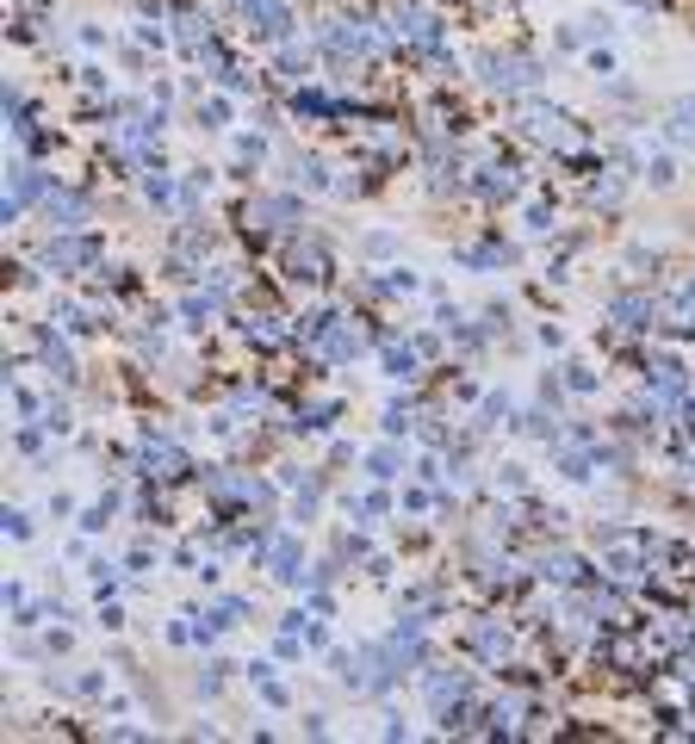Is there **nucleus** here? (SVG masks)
Returning a JSON list of instances; mask_svg holds the SVG:
<instances>
[{
	"label": "nucleus",
	"instance_id": "nucleus-1",
	"mask_svg": "<svg viewBox=\"0 0 695 744\" xmlns=\"http://www.w3.org/2000/svg\"><path fill=\"white\" fill-rule=\"evenodd\" d=\"M479 81L491 87V94H521V87H534V81H541V62L484 50V57H479Z\"/></svg>",
	"mask_w": 695,
	"mask_h": 744
},
{
	"label": "nucleus",
	"instance_id": "nucleus-2",
	"mask_svg": "<svg viewBox=\"0 0 695 744\" xmlns=\"http://www.w3.org/2000/svg\"><path fill=\"white\" fill-rule=\"evenodd\" d=\"M391 38L398 44H410V50H423V57H435L441 50V13H428V7H398L391 13Z\"/></svg>",
	"mask_w": 695,
	"mask_h": 744
},
{
	"label": "nucleus",
	"instance_id": "nucleus-3",
	"mask_svg": "<svg viewBox=\"0 0 695 744\" xmlns=\"http://www.w3.org/2000/svg\"><path fill=\"white\" fill-rule=\"evenodd\" d=\"M317 44H323L329 57H373V50H379V32H373L367 20H329L323 32H317Z\"/></svg>",
	"mask_w": 695,
	"mask_h": 744
},
{
	"label": "nucleus",
	"instance_id": "nucleus-4",
	"mask_svg": "<svg viewBox=\"0 0 695 744\" xmlns=\"http://www.w3.org/2000/svg\"><path fill=\"white\" fill-rule=\"evenodd\" d=\"M602 571L615 577V583H634L639 571H646V546L639 540H627V534H615V528H602Z\"/></svg>",
	"mask_w": 695,
	"mask_h": 744
},
{
	"label": "nucleus",
	"instance_id": "nucleus-5",
	"mask_svg": "<svg viewBox=\"0 0 695 744\" xmlns=\"http://www.w3.org/2000/svg\"><path fill=\"white\" fill-rule=\"evenodd\" d=\"M521 131L534 137V143H553V150H578V143H584L559 106H528V113H521Z\"/></svg>",
	"mask_w": 695,
	"mask_h": 744
},
{
	"label": "nucleus",
	"instance_id": "nucleus-6",
	"mask_svg": "<svg viewBox=\"0 0 695 744\" xmlns=\"http://www.w3.org/2000/svg\"><path fill=\"white\" fill-rule=\"evenodd\" d=\"M423 695H428V707H435V713H453V707L466 701V695H472V676H466V670H423Z\"/></svg>",
	"mask_w": 695,
	"mask_h": 744
},
{
	"label": "nucleus",
	"instance_id": "nucleus-7",
	"mask_svg": "<svg viewBox=\"0 0 695 744\" xmlns=\"http://www.w3.org/2000/svg\"><path fill=\"white\" fill-rule=\"evenodd\" d=\"M94 255H99L94 236H69V229H57V243L44 248V268L75 273V268H94Z\"/></svg>",
	"mask_w": 695,
	"mask_h": 744
},
{
	"label": "nucleus",
	"instance_id": "nucleus-8",
	"mask_svg": "<svg viewBox=\"0 0 695 744\" xmlns=\"http://www.w3.org/2000/svg\"><path fill=\"white\" fill-rule=\"evenodd\" d=\"M137 465H143V477H174L180 465H187V453H180V440H168V435H143Z\"/></svg>",
	"mask_w": 695,
	"mask_h": 744
},
{
	"label": "nucleus",
	"instance_id": "nucleus-9",
	"mask_svg": "<svg viewBox=\"0 0 695 744\" xmlns=\"http://www.w3.org/2000/svg\"><path fill=\"white\" fill-rule=\"evenodd\" d=\"M243 13L261 38H292V0H243Z\"/></svg>",
	"mask_w": 695,
	"mask_h": 744
},
{
	"label": "nucleus",
	"instance_id": "nucleus-10",
	"mask_svg": "<svg viewBox=\"0 0 695 744\" xmlns=\"http://www.w3.org/2000/svg\"><path fill=\"white\" fill-rule=\"evenodd\" d=\"M249 224L255 229H292V224H298V199L261 192V199H249Z\"/></svg>",
	"mask_w": 695,
	"mask_h": 744
},
{
	"label": "nucleus",
	"instance_id": "nucleus-11",
	"mask_svg": "<svg viewBox=\"0 0 695 744\" xmlns=\"http://www.w3.org/2000/svg\"><path fill=\"white\" fill-rule=\"evenodd\" d=\"M44 217H50V229H81V224H87V199L57 187L50 199H44Z\"/></svg>",
	"mask_w": 695,
	"mask_h": 744
},
{
	"label": "nucleus",
	"instance_id": "nucleus-12",
	"mask_svg": "<svg viewBox=\"0 0 695 744\" xmlns=\"http://www.w3.org/2000/svg\"><path fill=\"white\" fill-rule=\"evenodd\" d=\"M609 317H615L621 329H658V305H652V298H634V292H627V298H615V305H609Z\"/></svg>",
	"mask_w": 695,
	"mask_h": 744
},
{
	"label": "nucleus",
	"instance_id": "nucleus-13",
	"mask_svg": "<svg viewBox=\"0 0 695 744\" xmlns=\"http://www.w3.org/2000/svg\"><path fill=\"white\" fill-rule=\"evenodd\" d=\"M323 268H329L323 243H292V255H286V273H292V280H323Z\"/></svg>",
	"mask_w": 695,
	"mask_h": 744
},
{
	"label": "nucleus",
	"instance_id": "nucleus-14",
	"mask_svg": "<svg viewBox=\"0 0 695 744\" xmlns=\"http://www.w3.org/2000/svg\"><path fill=\"white\" fill-rule=\"evenodd\" d=\"M479 192H484V199H516L521 180H516V168H503V162H484V168H479Z\"/></svg>",
	"mask_w": 695,
	"mask_h": 744
},
{
	"label": "nucleus",
	"instance_id": "nucleus-15",
	"mask_svg": "<svg viewBox=\"0 0 695 744\" xmlns=\"http://www.w3.org/2000/svg\"><path fill=\"white\" fill-rule=\"evenodd\" d=\"M367 472L379 477V484H391V477L404 472V447H398V440H379V447H367Z\"/></svg>",
	"mask_w": 695,
	"mask_h": 744
},
{
	"label": "nucleus",
	"instance_id": "nucleus-16",
	"mask_svg": "<svg viewBox=\"0 0 695 744\" xmlns=\"http://www.w3.org/2000/svg\"><path fill=\"white\" fill-rule=\"evenodd\" d=\"M38 361L50 366L57 379H75V354H69V347H62L57 335H50V329H44V335H38Z\"/></svg>",
	"mask_w": 695,
	"mask_h": 744
},
{
	"label": "nucleus",
	"instance_id": "nucleus-17",
	"mask_svg": "<svg viewBox=\"0 0 695 744\" xmlns=\"http://www.w3.org/2000/svg\"><path fill=\"white\" fill-rule=\"evenodd\" d=\"M534 577H541V583H572V577H578V558L572 553H541L534 558Z\"/></svg>",
	"mask_w": 695,
	"mask_h": 744
},
{
	"label": "nucleus",
	"instance_id": "nucleus-18",
	"mask_svg": "<svg viewBox=\"0 0 695 744\" xmlns=\"http://www.w3.org/2000/svg\"><path fill=\"white\" fill-rule=\"evenodd\" d=\"M143 199L168 211V205H174V180H168V174H162V168H150V174H143Z\"/></svg>",
	"mask_w": 695,
	"mask_h": 744
},
{
	"label": "nucleus",
	"instance_id": "nucleus-19",
	"mask_svg": "<svg viewBox=\"0 0 695 744\" xmlns=\"http://www.w3.org/2000/svg\"><path fill=\"white\" fill-rule=\"evenodd\" d=\"M348 516H354V521H379V516H386V496H379V491L348 496Z\"/></svg>",
	"mask_w": 695,
	"mask_h": 744
},
{
	"label": "nucleus",
	"instance_id": "nucleus-20",
	"mask_svg": "<svg viewBox=\"0 0 695 744\" xmlns=\"http://www.w3.org/2000/svg\"><path fill=\"white\" fill-rule=\"evenodd\" d=\"M671 137L676 143H695V99H676L671 106Z\"/></svg>",
	"mask_w": 695,
	"mask_h": 744
},
{
	"label": "nucleus",
	"instance_id": "nucleus-21",
	"mask_svg": "<svg viewBox=\"0 0 695 744\" xmlns=\"http://www.w3.org/2000/svg\"><path fill=\"white\" fill-rule=\"evenodd\" d=\"M243 335H249V342H261V347H280V342H286V329H280V317H255V323L243 329Z\"/></svg>",
	"mask_w": 695,
	"mask_h": 744
},
{
	"label": "nucleus",
	"instance_id": "nucleus-22",
	"mask_svg": "<svg viewBox=\"0 0 695 744\" xmlns=\"http://www.w3.org/2000/svg\"><path fill=\"white\" fill-rule=\"evenodd\" d=\"M298 180H305L310 192H323L329 187V162L323 155H298Z\"/></svg>",
	"mask_w": 695,
	"mask_h": 744
},
{
	"label": "nucleus",
	"instance_id": "nucleus-23",
	"mask_svg": "<svg viewBox=\"0 0 695 744\" xmlns=\"http://www.w3.org/2000/svg\"><path fill=\"white\" fill-rule=\"evenodd\" d=\"M472 646H479L484 658H509V633H503V627H479V633H472Z\"/></svg>",
	"mask_w": 695,
	"mask_h": 744
},
{
	"label": "nucleus",
	"instance_id": "nucleus-24",
	"mask_svg": "<svg viewBox=\"0 0 695 744\" xmlns=\"http://www.w3.org/2000/svg\"><path fill=\"white\" fill-rule=\"evenodd\" d=\"M199 125H205V131H224V125H231V99H199Z\"/></svg>",
	"mask_w": 695,
	"mask_h": 744
},
{
	"label": "nucleus",
	"instance_id": "nucleus-25",
	"mask_svg": "<svg viewBox=\"0 0 695 744\" xmlns=\"http://www.w3.org/2000/svg\"><path fill=\"white\" fill-rule=\"evenodd\" d=\"M671 317H676V323H695V273L671 292Z\"/></svg>",
	"mask_w": 695,
	"mask_h": 744
},
{
	"label": "nucleus",
	"instance_id": "nucleus-26",
	"mask_svg": "<svg viewBox=\"0 0 695 744\" xmlns=\"http://www.w3.org/2000/svg\"><path fill=\"white\" fill-rule=\"evenodd\" d=\"M597 373H590V366H565V391H578V398H597Z\"/></svg>",
	"mask_w": 695,
	"mask_h": 744
},
{
	"label": "nucleus",
	"instance_id": "nucleus-27",
	"mask_svg": "<svg viewBox=\"0 0 695 744\" xmlns=\"http://www.w3.org/2000/svg\"><path fill=\"white\" fill-rule=\"evenodd\" d=\"M386 373L391 379H410L416 373V347H386Z\"/></svg>",
	"mask_w": 695,
	"mask_h": 744
},
{
	"label": "nucleus",
	"instance_id": "nucleus-28",
	"mask_svg": "<svg viewBox=\"0 0 695 744\" xmlns=\"http://www.w3.org/2000/svg\"><path fill=\"white\" fill-rule=\"evenodd\" d=\"M38 422H44V435H62V428H69V403H44Z\"/></svg>",
	"mask_w": 695,
	"mask_h": 744
},
{
	"label": "nucleus",
	"instance_id": "nucleus-29",
	"mask_svg": "<svg viewBox=\"0 0 695 744\" xmlns=\"http://www.w3.org/2000/svg\"><path fill=\"white\" fill-rule=\"evenodd\" d=\"M559 477L584 484V477H590V453H559Z\"/></svg>",
	"mask_w": 695,
	"mask_h": 744
},
{
	"label": "nucleus",
	"instance_id": "nucleus-30",
	"mask_svg": "<svg viewBox=\"0 0 695 744\" xmlns=\"http://www.w3.org/2000/svg\"><path fill=\"white\" fill-rule=\"evenodd\" d=\"M361 248H367L373 261H379V255H391V248H398V236H391V229H373V236H367Z\"/></svg>",
	"mask_w": 695,
	"mask_h": 744
},
{
	"label": "nucleus",
	"instance_id": "nucleus-31",
	"mask_svg": "<svg viewBox=\"0 0 695 744\" xmlns=\"http://www.w3.org/2000/svg\"><path fill=\"white\" fill-rule=\"evenodd\" d=\"M7 540H32V516L25 509H7Z\"/></svg>",
	"mask_w": 695,
	"mask_h": 744
},
{
	"label": "nucleus",
	"instance_id": "nucleus-32",
	"mask_svg": "<svg viewBox=\"0 0 695 744\" xmlns=\"http://www.w3.org/2000/svg\"><path fill=\"white\" fill-rule=\"evenodd\" d=\"M261 155H268L261 137H236V162H261Z\"/></svg>",
	"mask_w": 695,
	"mask_h": 744
},
{
	"label": "nucleus",
	"instance_id": "nucleus-33",
	"mask_svg": "<svg viewBox=\"0 0 695 744\" xmlns=\"http://www.w3.org/2000/svg\"><path fill=\"white\" fill-rule=\"evenodd\" d=\"M280 69H286V81H305V75H310V57H298V50H286V57H280Z\"/></svg>",
	"mask_w": 695,
	"mask_h": 744
},
{
	"label": "nucleus",
	"instance_id": "nucleus-34",
	"mask_svg": "<svg viewBox=\"0 0 695 744\" xmlns=\"http://www.w3.org/2000/svg\"><path fill=\"white\" fill-rule=\"evenodd\" d=\"M646 174H652L658 187H671V180H676V168H671V155H652V162H646Z\"/></svg>",
	"mask_w": 695,
	"mask_h": 744
},
{
	"label": "nucleus",
	"instance_id": "nucleus-35",
	"mask_svg": "<svg viewBox=\"0 0 695 744\" xmlns=\"http://www.w3.org/2000/svg\"><path fill=\"white\" fill-rule=\"evenodd\" d=\"M528 229H534V236H546V229H553V211H546V205H528Z\"/></svg>",
	"mask_w": 695,
	"mask_h": 744
},
{
	"label": "nucleus",
	"instance_id": "nucleus-36",
	"mask_svg": "<svg viewBox=\"0 0 695 744\" xmlns=\"http://www.w3.org/2000/svg\"><path fill=\"white\" fill-rule=\"evenodd\" d=\"M497 484H503V491H521L528 477H521V465H497Z\"/></svg>",
	"mask_w": 695,
	"mask_h": 744
},
{
	"label": "nucleus",
	"instance_id": "nucleus-37",
	"mask_svg": "<svg viewBox=\"0 0 695 744\" xmlns=\"http://www.w3.org/2000/svg\"><path fill=\"white\" fill-rule=\"evenodd\" d=\"M683 422H690V428H695V391H690V398H683Z\"/></svg>",
	"mask_w": 695,
	"mask_h": 744
}]
</instances>
